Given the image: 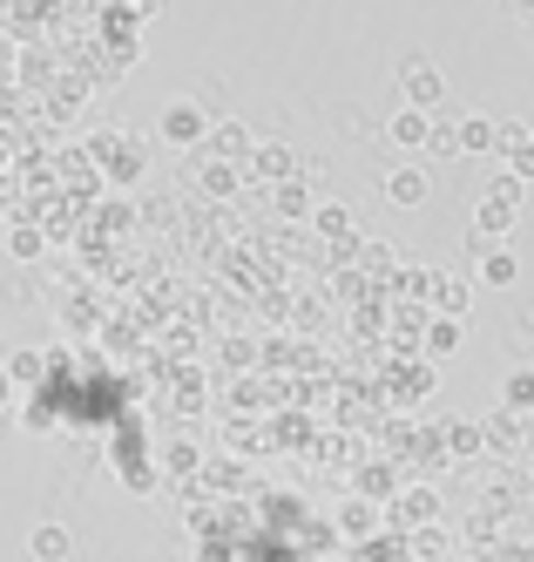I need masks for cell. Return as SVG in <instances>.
<instances>
[{
    "mask_svg": "<svg viewBox=\"0 0 534 562\" xmlns=\"http://www.w3.org/2000/svg\"><path fill=\"white\" fill-rule=\"evenodd\" d=\"M41 245H48V237H41L34 224H14V231H8V251H14V258H41Z\"/></svg>",
    "mask_w": 534,
    "mask_h": 562,
    "instance_id": "cell-22",
    "label": "cell"
},
{
    "mask_svg": "<svg viewBox=\"0 0 534 562\" xmlns=\"http://www.w3.org/2000/svg\"><path fill=\"white\" fill-rule=\"evenodd\" d=\"M41 367H48V359H41L34 346H21V352L8 359V380H21V386H34V380H41Z\"/></svg>",
    "mask_w": 534,
    "mask_h": 562,
    "instance_id": "cell-19",
    "label": "cell"
},
{
    "mask_svg": "<svg viewBox=\"0 0 534 562\" xmlns=\"http://www.w3.org/2000/svg\"><path fill=\"white\" fill-rule=\"evenodd\" d=\"M420 156H467V149H461V123H433V136H427Z\"/></svg>",
    "mask_w": 534,
    "mask_h": 562,
    "instance_id": "cell-17",
    "label": "cell"
},
{
    "mask_svg": "<svg viewBox=\"0 0 534 562\" xmlns=\"http://www.w3.org/2000/svg\"><path fill=\"white\" fill-rule=\"evenodd\" d=\"M359 481H365V495H393V468H365Z\"/></svg>",
    "mask_w": 534,
    "mask_h": 562,
    "instance_id": "cell-27",
    "label": "cell"
},
{
    "mask_svg": "<svg viewBox=\"0 0 534 562\" xmlns=\"http://www.w3.org/2000/svg\"><path fill=\"white\" fill-rule=\"evenodd\" d=\"M474 231H480V237H508V231H514V204H508V196H495V190H487L480 204H474Z\"/></svg>",
    "mask_w": 534,
    "mask_h": 562,
    "instance_id": "cell-9",
    "label": "cell"
},
{
    "mask_svg": "<svg viewBox=\"0 0 534 562\" xmlns=\"http://www.w3.org/2000/svg\"><path fill=\"white\" fill-rule=\"evenodd\" d=\"M508 170H514V177H521V183H534V136H527V143H521V149H514V164H508Z\"/></svg>",
    "mask_w": 534,
    "mask_h": 562,
    "instance_id": "cell-26",
    "label": "cell"
},
{
    "mask_svg": "<svg viewBox=\"0 0 534 562\" xmlns=\"http://www.w3.org/2000/svg\"><path fill=\"white\" fill-rule=\"evenodd\" d=\"M467 305H474V278H461V271H440V278H433V312H446V318H467Z\"/></svg>",
    "mask_w": 534,
    "mask_h": 562,
    "instance_id": "cell-6",
    "label": "cell"
},
{
    "mask_svg": "<svg viewBox=\"0 0 534 562\" xmlns=\"http://www.w3.org/2000/svg\"><path fill=\"white\" fill-rule=\"evenodd\" d=\"M211 115H203L196 102H170V109H162V136H170L177 149H203V143H211Z\"/></svg>",
    "mask_w": 534,
    "mask_h": 562,
    "instance_id": "cell-1",
    "label": "cell"
},
{
    "mask_svg": "<svg viewBox=\"0 0 534 562\" xmlns=\"http://www.w3.org/2000/svg\"><path fill=\"white\" fill-rule=\"evenodd\" d=\"M251 177H264V183H292V177H298V156L284 149V143H258V156H251Z\"/></svg>",
    "mask_w": 534,
    "mask_h": 562,
    "instance_id": "cell-8",
    "label": "cell"
},
{
    "mask_svg": "<svg viewBox=\"0 0 534 562\" xmlns=\"http://www.w3.org/2000/svg\"><path fill=\"white\" fill-rule=\"evenodd\" d=\"M156 8H162V0H129V14H136V21H149Z\"/></svg>",
    "mask_w": 534,
    "mask_h": 562,
    "instance_id": "cell-28",
    "label": "cell"
},
{
    "mask_svg": "<svg viewBox=\"0 0 534 562\" xmlns=\"http://www.w3.org/2000/svg\"><path fill=\"white\" fill-rule=\"evenodd\" d=\"M427 196H433L427 164H399V170H386V204H393V211H420Z\"/></svg>",
    "mask_w": 534,
    "mask_h": 562,
    "instance_id": "cell-2",
    "label": "cell"
},
{
    "mask_svg": "<svg viewBox=\"0 0 534 562\" xmlns=\"http://www.w3.org/2000/svg\"><path fill=\"white\" fill-rule=\"evenodd\" d=\"M433 123H440L433 109H420V102H406V109H393V115H386V143H399V149H427Z\"/></svg>",
    "mask_w": 534,
    "mask_h": 562,
    "instance_id": "cell-3",
    "label": "cell"
},
{
    "mask_svg": "<svg viewBox=\"0 0 534 562\" xmlns=\"http://www.w3.org/2000/svg\"><path fill=\"white\" fill-rule=\"evenodd\" d=\"M339 521H345L352 536H365V529H379V508H373V502H345V508H339Z\"/></svg>",
    "mask_w": 534,
    "mask_h": 562,
    "instance_id": "cell-20",
    "label": "cell"
},
{
    "mask_svg": "<svg viewBox=\"0 0 534 562\" xmlns=\"http://www.w3.org/2000/svg\"><path fill=\"white\" fill-rule=\"evenodd\" d=\"M271 211H277V217H292V224L311 217V190H305L298 177H292V183H271Z\"/></svg>",
    "mask_w": 534,
    "mask_h": 562,
    "instance_id": "cell-12",
    "label": "cell"
},
{
    "mask_svg": "<svg viewBox=\"0 0 534 562\" xmlns=\"http://www.w3.org/2000/svg\"><path fill=\"white\" fill-rule=\"evenodd\" d=\"M474 278H480V285H514V278H521V258L508 251V245H495V251H487V237L474 231Z\"/></svg>",
    "mask_w": 534,
    "mask_h": 562,
    "instance_id": "cell-5",
    "label": "cell"
},
{
    "mask_svg": "<svg viewBox=\"0 0 534 562\" xmlns=\"http://www.w3.org/2000/svg\"><path fill=\"white\" fill-rule=\"evenodd\" d=\"M527 136H534L527 123H514V115H501V130H495V156H514V149H521Z\"/></svg>",
    "mask_w": 534,
    "mask_h": 562,
    "instance_id": "cell-21",
    "label": "cell"
},
{
    "mask_svg": "<svg viewBox=\"0 0 534 562\" xmlns=\"http://www.w3.org/2000/svg\"><path fill=\"white\" fill-rule=\"evenodd\" d=\"M527 434H534V414H527Z\"/></svg>",
    "mask_w": 534,
    "mask_h": 562,
    "instance_id": "cell-29",
    "label": "cell"
},
{
    "mask_svg": "<svg viewBox=\"0 0 534 562\" xmlns=\"http://www.w3.org/2000/svg\"><path fill=\"white\" fill-rule=\"evenodd\" d=\"M427 515H440V495H433V488H406L399 521H427Z\"/></svg>",
    "mask_w": 534,
    "mask_h": 562,
    "instance_id": "cell-18",
    "label": "cell"
},
{
    "mask_svg": "<svg viewBox=\"0 0 534 562\" xmlns=\"http://www.w3.org/2000/svg\"><path fill=\"white\" fill-rule=\"evenodd\" d=\"M203 190H211V196H230V190H237V170H230V164H224V170L211 164V170H203Z\"/></svg>",
    "mask_w": 534,
    "mask_h": 562,
    "instance_id": "cell-25",
    "label": "cell"
},
{
    "mask_svg": "<svg viewBox=\"0 0 534 562\" xmlns=\"http://www.w3.org/2000/svg\"><path fill=\"white\" fill-rule=\"evenodd\" d=\"M501 407H514V414H534V373L521 367V373H508V386H501Z\"/></svg>",
    "mask_w": 534,
    "mask_h": 562,
    "instance_id": "cell-15",
    "label": "cell"
},
{
    "mask_svg": "<svg viewBox=\"0 0 534 562\" xmlns=\"http://www.w3.org/2000/svg\"><path fill=\"white\" fill-rule=\"evenodd\" d=\"M427 386H433V367H399V386H393V393H399V400H420Z\"/></svg>",
    "mask_w": 534,
    "mask_h": 562,
    "instance_id": "cell-23",
    "label": "cell"
},
{
    "mask_svg": "<svg viewBox=\"0 0 534 562\" xmlns=\"http://www.w3.org/2000/svg\"><path fill=\"white\" fill-rule=\"evenodd\" d=\"M27 549H34V562H68L75 555V536L61 529V521H41V529L27 536Z\"/></svg>",
    "mask_w": 534,
    "mask_h": 562,
    "instance_id": "cell-10",
    "label": "cell"
},
{
    "mask_svg": "<svg viewBox=\"0 0 534 562\" xmlns=\"http://www.w3.org/2000/svg\"><path fill=\"white\" fill-rule=\"evenodd\" d=\"M406 102H420V109H433V115H440V102H446V75H440L427 55H406Z\"/></svg>",
    "mask_w": 534,
    "mask_h": 562,
    "instance_id": "cell-4",
    "label": "cell"
},
{
    "mask_svg": "<svg viewBox=\"0 0 534 562\" xmlns=\"http://www.w3.org/2000/svg\"><path fill=\"white\" fill-rule=\"evenodd\" d=\"M318 231H325V237H345V245H352V217H345L339 204H325V211H318Z\"/></svg>",
    "mask_w": 534,
    "mask_h": 562,
    "instance_id": "cell-24",
    "label": "cell"
},
{
    "mask_svg": "<svg viewBox=\"0 0 534 562\" xmlns=\"http://www.w3.org/2000/svg\"><path fill=\"white\" fill-rule=\"evenodd\" d=\"M196 156H224V164H237V156H258V143H251V130H243V123H217L211 143H203Z\"/></svg>",
    "mask_w": 534,
    "mask_h": 562,
    "instance_id": "cell-7",
    "label": "cell"
},
{
    "mask_svg": "<svg viewBox=\"0 0 534 562\" xmlns=\"http://www.w3.org/2000/svg\"><path fill=\"white\" fill-rule=\"evenodd\" d=\"M495 130H501L495 115H461V149L467 156H487V149H495Z\"/></svg>",
    "mask_w": 534,
    "mask_h": 562,
    "instance_id": "cell-13",
    "label": "cell"
},
{
    "mask_svg": "<svg viewBox=\"0 0 534 562\" xmlns=\"http://www.w3.org/2000/svg\"><path fill=\"white\" fill-rule=\"evenodd\" d=\"M461 339H467V326H461V318H446V312H433V318H427V352H433V359L461 352Z\"/></svg>",
    "mask_w": 534,
    "mask_h": 562,
    "instance_id": "cell-11",
    "label": "cell"
},
{
    "mask_svg": "<svg viewBox=\"0 0 534 562\" xmlns=\"http://www.w3.org/2000/svg\"><path fill=\"white\" fill-rule=\"evenodd\" d=\"M521 427H527V420H521L514 407H501L495 420H487V448H521Z\"/></svg>",
    "mask_w": 534,
    "mask_h": 562,
    "instance_id": "cell-14",
    "label": "cell"
},
{
    "mask_svg": "<svg viewBox=\"0 0 534 562\" xmlns=\"http://www.w3.org/2000/svg\"><path fill=\"white\" fill-rule=\"evenodd\" d=\"M440 440H446V448H454V454H474L487 434H474V420H440Z\"/></svg>",
    "mask_w": 534,
    "mask_h": 562,
    "instance_id": "cell-16",
    "label": "cell"
}]
</instances>
